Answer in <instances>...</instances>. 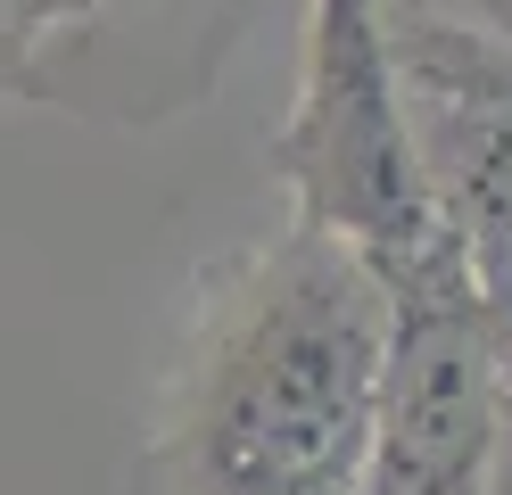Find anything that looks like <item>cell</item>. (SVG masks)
<instances>
[{
	"label": "cell",
	"instance_id": "cell-4",
	"mask_svg": "<svg viewBox=\"0 0 512 495\" xmlns=\"http://www.w3.org/2000/svg\"><path fill=\"white\" fill-rule=\"evenodd\" d=\"M248 0H9L0 91L67 116L157 124L215 91Z\"/></svg>",
	"mask_w": 512,
	"mask_h": 495
},
{
	"label": "cell",
	"instance_id": "cell-3",
	"mask_svg": "<svg viewBox=\"0 0 512 495\" xmlns=\"http://www.w3.org/2000/svg\"><path fill=\"white\" fill-rule=\"evenodd\" d=\"M504 446L496 306L463 240L389 273V372L356 495H488Z\"/></svg>",
	"mask_w": 512,
	"mask_h": 495
},
{
	"label": "cell",
	"instance_id": "cell-5",
	"mask_svg": "<svg viewBox=\"0 0 512 495\" xmlns=\"http://www.w3.org/2000/svg\"><path fill=\"white\" fill-rule=\"evenodd\" d=\"M422 9H438L446 25H463V33H479L488 50L512 58V0H422Z\"/></svg>",
	"mask_w": 512,
	"mask_h": 495
},
{
	"label": "cell",
	"instance_id": "cell-1",
	"mask_svg": "<svg viewBox=\"0 0 512 495\" xmlns=\"http://www.w3.org/2000/svg\"><path fill=\"white\" fill-rule=\"evenodd\" d=\"M380 372L389 273L339 231L290 223L215 256L141 429V495H356Z\"/></svg>",
	"mask_w": 512,
	"mask_h": 495
},
{
	"label": "cell",
	"instance_id": "cell-2",
	"mask_svg": "<svg viewBox=\"0 0 512 495\" xmlns=\"http://www.w3.org/2000/svg\"><path fill=\"white\" fill-rule=\"evenodd\" d=\"M265 157L290 190V223L356 240L380 273L455 240L413 149L389 0H306L298 91Z\"/></svg>",
	"mask_w": 512,
	"mask_h": 495
}]
</instances>
